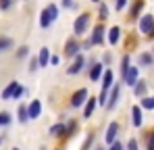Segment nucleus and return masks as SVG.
Returning a JSON list of instances; mask_svg holds the SVG:
<instances>
[{"instance_id": "nucleus-14", "label": "nucleus", "mask_w": 154, "mask_h": 150, "mask_svg": "<svg viewBox=\"0 0 154 150\" xmlns=\"http://www.w3.org/2000/svg\"><path fill=\"white\" fill-rule=\"evenodd\" d=\"M131 121H133L135 127H140V125H142V111H140L137 106H133V108H131Z\"/></svg>"}, {"instance_id": "nucleus-10", "label": "nucleus", "mask_w": 154, "mask_h": 150, "mask_svg": "<svg viewBox=\"0 0 154 150\" xmlns=\"http://www.w3.org/2000/svg\"><path fill=\"white\" fill-rule=\"evenodd\" d=\"M119 96H121V88L115 86V88L110 90V98H108V102H106V108H115V104H117Z\"/></svg>"}, {"instance_id": "nucleus-28", "label": "nucleus", "mask_w": 154, "mask_h": 150, "mask_svg": "<svg viewBox=\"0 0 154 150\" xmlns=\"http://www.w3.org/2000/svg\"><path fill=\"white\" fill-rule=\"evenodd\" d=\"M125 4H127V0H115V6H117V11H123V8H125Z\"/></svg>"}, {"instance_id": "nucleus-4", "label": "nucleus", "mask_w": 154, "mask_h": 150, "mask_svg": "<svg viewBox=\"0 0 154 150\" xmlns=\"http://www.w3.org/2000/svg\"><path fill=\"white\" fill-rule=\"evenodd\" d=\"M85 100H88V90L81 88V90H77L75 94L71 96V106H81Z\"/></svg>"}, {"instance_id": "nucleus-9", "label": "nucleus", "mask_w": 154, "mask_h": 150, "mask_svg": "<svg viewBox=\"0 0 154 150\" xmlns=\"http://www.w3.org/2000/svg\"><path fill=\"white\" fill-rule=\"evenodd\" d=\"M27 108H29V119H35V117H40V113H42V102H40V100H31V104H29Z\"/></svg>"}, {"instance_id": "nucleus-2", "label": "nucleus", "mask_w": 154, "mask_h": 150, "mask_svg": "<svg viewBox=\"0 0 154 150\" xmlns=\"http://www.w3.org/2000/svg\"><path fill=\"white\" fill-rule=\"evenodd\" d=\"M88 25H90V15H88V13L79 15V17L75 19V25H73L75 36H83V33H85V29H88Z\"/></svg>"}, {"instance_id": "nucleus-35", "label": "nucleus", "mask_w": 154, "mask_h": 150, "mask_svg": "<svg viewBox=\"0 0 154 150\" xmlns=\"http://www.w3.org/2000/svg\"><path fill=\"white\" fill-rule=\"evenodd\" d=\"M110 150H123V146H121V142H115V144L110 146Z\"/></svg>"}, {"instance_id": "nucleus-26", "label": "nucleus", "mask_w": 154, "mask_h": 150, "mask_svg": "<svg viewBox=\"0 0 154 150\" xmlns=\"http://www.w3.org/2000/svg\"><path fill=\"white\" fill-rule=\"evenodd\" d=\"M142 106L144 108H154V98H144L142 100Z\"/></svg>"}, {"instance_id": "nucleus-25", "label": "nucleus", "mask_w": 154, "mask_h": 150, "mask_svg": "<svg viewBox=\"0 0 154 150\" xmlns=\"http://www.w3.org/2000/svg\"><path fill=\"white\" fill-rule=\"evenodd\" d=\"M11 123V115L8 113H0V125H8Z\"/></svg>"}, {"instance_id": "nucleus-1", "label": "nucleus", "mask_w": 154, "mask_h": 150, "mask_svg": "<svg viewBox=\"0 0 154 150\" xmlns=\"http://www.w3.org/2000/svg\"><path fill=\"white\" fill-rule=\"evenodd\" d=\"M58 17V6L56 4H48L44 11H42V15H40V25L42 27H50V23Z\"/></svg>"}, {"instance_id": "nucleus-6", "label": "nucleus", "mask_w": 154, "mask_h": 150, "mask_svg": "<svg viewBox=\"0 0 154 150\" xmlns=\"http://www.w3.org/2000/svg\"><path fill=\"white\" fill-rule=\"evenodd\" d=\"M83 65H85V56H83V54H77V56H75V63L69 67V73H71V75L79 73V71L83 69Z\"/></svg>"}, {"instance_id": "nucleus-20", "label": "nucleus", "mask_w": 154, "mask_h": 150, "mask_svg": "<svg viewBox=\"0 0 154 150\" xmlns=\"http://www.w3.org/2000/svg\"><path fill=\"white\" fill-rule=\"evenodd\" d=\"M133 92H135V96H144L146 94V81H137L133 86Z\"/></svg>"}, {"instance_id": "nucleus-27", "label": "nucleus", "mask_w": 154, "mask_h": 150, "mask_svg": "<svg viewBox=\"0 0 154 150\" xmlns=\"http://www.w3.org/2000/svg\"><path fill=\"white\" fill-rule=\"evenodd\" d=\"M146 148L148 150H154V133L148 136V142H146Z\"/></svg>"}, {"instance_id": "nucleus-15", "label": "nucleus", "mask_w": 154, "mask_h": 150, "mask_svg": "<svg viewBox=\"0 0 154 150\" xmlns=\"http://www.w3.org/2000/svg\"><path fill=\"white\" fill-rule=\"evenodd\" d=\"M94 108H96V98H88V104H85V111H83V117H85V119H88V117H92Z\"/></svg>"}, {"instance_id": "nucleus-3", "label": "nucleus", "mask_w": 154, "mask_h": 150, "mask_svg": "<svg viewBox=\"0 0 154 150\" xmlns=\"http://www.w3.org/2000/svg\"><path fill=\"white\" fill-rule=\"evenodd\" d=\"M154 27V15H144L142 21H140V31L142 33H150Z\"/></svg>"}, {"instance_id": "nucleus-42", "label": "nucleus", "mask_w": 154, "mask_h": 150, "mask_svg": "<svg viewBox=\"0 0 154 150\" xmlns=\"http://www.w3.org/2000/svg\"><path fill=\"white\" fill-rule=\"evenodd\" d=\"M13 150H19V148H13Z\"/></svg>"}, {"instance_id": "nucleus-29", "label": "nucleus", "mask_w": 154, "mask_h": 150, "mask_svg": "<svg viewBox=\"0 0 154 150\" xmlns=\"http://www.w3.org/2000/svg\"><path fill=\"white\" fill-rule=\"evenodd\" d=\"M100 17H102V19L108 17V8H106V4H100Z\"/></svg>"}, {"instance_id": "nucleus-16", "label": "nucleus", "mask_w": 154, "mask_h": 150, "mask_svg": "<svg viewBox=\"0 0 154 150\" xmlns=\"http://www.w3.org/2000/svg\"><path fill=\"white\" fill-rule=\"evenodd\" d=\"M100 75H102V65L98 63V65H94V67H92V71H90V79H92V81H98V79H100Z\"/></svg>"}, {"instance_id": "nucleus-22", "label": "nucleus", "mask_w": 154, "mask_h": 150, "mask_svg": "<svg viewBox=\"0 0 154 150\" xmlns=\"http://www.w3.org/2000/svg\"><path fill=\"white\" fill-rule=\"evenodd\" d=\"M140 63H142L144 67H148V65H152V63H154L152 54H148V52H144V54H140Z\"/></svg>"}, {"instance_id": "nucleus-17", "label": "nucleus", "mask_w": 154, "mask_h": 150, "mask_svg": "<svg viewBox=\"0 0 154 150\" xmlns=\"http://www.w3.org/2000/svg\"><path fill=\"white\" fill-rule=\"evenodd\" d=\"M119 38H121V29H119V27H112V29H110V33H108V42L115 46V44L119 42Z\"/></svg>"}, {"instance_id": "nucleus-8", "label": "nucleus", "mask_w": 154, "mask_h": 150, "mask_svg": "<svg viewBox=\"0 0 154 150\" xmlns=\"http://www.w3.org/2000/svg\"><path fill=\"white\" fill-rule=\"evenodd\" d=\"M65 54H67V56H77V54H79V44L75 42V38L65 44Z\"/></svg>"}, {"instance_id": "nucleus-39", "label": "nucleus", "mask_w": 154, "mask_h": 150, "mask_svg": "<svg viewBox=\"0 0 154 150\" xmlns=\"http://www.w3.org/2000/svg\"><path fill=\"white\" fill-rule=\"evenodd\" d=\"M92 2H100V0H92Z\"/></svg>"}, {"instance_id": "nucleus-38", "label": "nucleus", "mask_w": 154, "mask_h": 150, "mask_svg": "<svg viewBox=\"0 0 154 150\" xmlns=\"http://www.w3.org/2000/svg\"><path fill=\"white\" fill-rule=\"evenodd\" d=\"M150 36H152V38H154V27H152V31H150Z\"/></svg>"}, {"instance_id": "nucleus-18", "label": "nucleus", "mask_w": 154, "mask_h": 150, "mask_svg": "<svg viewBox=\"0 0 154 150\" xmlns=\"http://www.w3.org/2000/svg\"><path fill=\"white\" fill-rule=\"evenodd\" d=\"M112 71H104V77H102V90H108L112 86Z\"/></svg>"}, {"instance_id": "nucleus-34", "label": "nucleus", "mask_w": 154, "mask_h": 150, "mask_svg": "<svg viewBox=\"0 0 154 150\" xmlns=\"http://www.w3.org/2000/svg\"><path fill=\"white\" fill-rule=\"evenodd\" d=\"M13 0H0V8H8Z\"/></svg>"}, {"instance_id": "nucleus-21", "label": "nucleus", "mask_w": 154, "mask_h": 150, "mask_svg": "<svg viewBox=\"0 0 154 150\" xmlns=\"http://www.w3.org/2000/svg\"><path fill=\"white\" fill-rule=\"evenodd\" d=\"M27 119H29V108L21 104V106H19V121H21V123H25Z\"/></svg>"}, {"instance_id": "nucleus-32", "label": "nucleus", "mask_w": 154, "mask_h": 150, "mask_svg": "<svg viewBox=\"0 0 154 150\" xmlns=\"http://www.w3.org/2000/svg\"><path fill=\"white\" fill-rule=\"evenodd\" d=\"M38 67H40V63H38L35 58H31V63H29V69H31V71H35Z\"/></svg>"}, {"instance_id": "nucleus-11", "label": "nucleus", "mask_w": 154, "mask_h": 150, "mask_svg": "<svg viewBox=\"0 0 154 150\" xmlns=\"http://www.w3.org/2000/svg\"><path fill=\"white\" fill-rule=\"evenodd\" d=\"M102 38H104V27H102V25H98V27L94 29V33H92L90 42H92V44H102Z\"/></svg>"}, {"instance_id": "nucleus-7", "label": "nucleus", "mask_w": 154, "mask_h": 150, "mask_svg": "<svg viewBox=\"0 0 154 150\" xmlns=\"http://www.w3.org/2000/svg\"><path fill=\"white\" fill-rule=\"evenodd\" d=\"M17 90H19V83H17V81H11V83H8V86H6V88L2 90V100H8V98H13Z\"/></svg>"}, {"instance_id": "nucleus-23", "label": "nucleus", "mask_w": 154, "mask_h": 150, "mask_svg": "<svg viewBox=\"0 0 154 150\" xmlns=\"http://www.w3.org/2000/svg\"><path fill=\"white\" fill-rule=\"evenodd\" d=\"M11 46H13V40H11V38H0V52L8 50Z\"/></svg>"}, {"instance_id": "nucleus-36", "label": "nucleus", "mask_w": 154, "mask_h": 150, "mask_svg": "<svg viewBox=\"0 0 154 150\" xmlns=\"http://www.w3.org/2000/svg\"><path fill=\"white\" fill-rule=\"evenodd\" d=\"M23 92H25V90H23V88H21V86H19V90H17V92H15V96H13V98H21V94H23Z\"/></svg>"}, {"instance_id": "nucleus-40", "label": "nucleus", "mask_w": 154, "mask_h": 150, "mask_svg": "<svg viewBox=\"0 0 154 150\" xmlns=\"http://www.w3.org/2000/svg\"><path fill=\"white\" fill-rule=\"evenodd\" d=\"M96 150H104V148H96Z\"/></svg>"}, {"instance_id": "nucleus-24", "label": "nucleus", "mask_w": 154, "mask_h": 150, "mask_svg": "<svg viewBox=\"0 0 154 150\" xmlns=\"http://www.w3.org/2000/svg\"><path fill=\"white\" fill-rule=\"evenodd\" d=\"M142 6H144V2H142V0H137V2H135V4H133V8H131V15H133V17H135V15H137V13H140V11H142Z\"/></svg>"}, {"instance_id": "nucleus-41", "label": "nucleus", "mask_w": 154, "mask_h": 150, "mask_svg": "<svg viewBox=\"0 0 154 150\" xmlns=\"http://www.w3.org/2000/svg\"><path fill=\"white\" fill-rule=\"evenodd\" d=\"M0 144H2V138H0Z\"/></svg>"}, {"instance_id": "nucleus-31", "label": "nucleus", "mask_w": 154, "mask_h": 150, "mask_svg": "<svg viewBox=\"0 0 154 150\" xmlns=\"http://www.w3.org/2000/svg\"><path fill=\"white\" fill-rule=\"evenodd\" d=\"M98 102H100V104H106V90H102V92H100V96H98Z\"/></svg>"}, {"instance_id": "nucleus-19", "label": "nucleus", "mask_w": 154, "mask_h": 150, "mask_svg": "<svg viewBox=\"0 0 154 150\" xmlns=\"http://www.w3.org/2000/svg\"><path fill=\"white\" fill-rule=\"evenodd\" d=\"M65 131H67V125H63V123H56V125H52V127H50L52 136H63Z\"/></svg>"}, {"instance_id": "nucleus-13", "label": "nucleus", "mask_w": 154, "mask_h": 150, "mask_svg": "<svg viewBox=\"0 0 154 150\" xmlns=\"http://www.w3.org/2000/svg\"><path fill=\"white\" fill-rule=\"evenodd\" d=\"M48 61H50V52H48V48H42V50H40V56H38L40 67H46V65H48Z\"/></svg>"}, {"instance_id": "nucleus-5", "label": "nucleus", "mask_w": 154, "mask_h": 150, "mask_svg": "<svg viewBox=\"0 0 154 150\" xmlns=\"http://www.w3.org/2000/svg\"><path fill=\"white\" fill-rule=\"evenodd\" d=\"M117 131H119V123L112 121V123L108 125V129H106V142L108 144H115L117 142Z\"/></svg>"}, {"instance_id": "nucleus-30", "label": "nucleus", "mask_w": 154, "mask_h": 150, "mask_svg": "<svg viewBox=\"0 0 154 150\" xmlns=\"http://www.w3.org/2000/svg\"><path fill=\"white\" fill-rule=\"evenodd\" d=\"M27 46H23V48H19V52H17V56H19V58H23V56H27Z\"/></svg>"}, {"instance_id": "nucleus-12", "label": "nucleus", "mask_w": 154, "mask_h": 150, "mask_svg": "<svg viewBox=\"0 0 154 150\" xmlns=\"http://www.w3.org/2000/svg\"><path fill=\"white\" fill-rule=\"evenodd\" d=\"M125 81H127L129 86H135L137 83V67H129L127 75H125Z\"/></svg>"}, {"instance_id": "nucleus-33", "label": "nucleus", "mask_w": 154, "mask_h": 150, "mask_svg": "<svg viewBox=\"0 0 154 150\" xmlns=\"http://www.w3.org/2000/svg\"><path fill=\"white\" fill-rule=\"evenodd\" d=\"M127 150H137V142H135V140H129Z\"/></svg>"}, {"instance_id": "nucleus-37", "label": "nucleus", "mask_w": 154, "mask_h": 150, "mask_svg": "<svg viewBox=\"0 0 154 150\" xmlns=\"http://www.w3.org/2000/svg\"><path fill=\"white\" fill-rule=\"evenodd\" d=\"M90 144H92V136H90V138H88V142L83 144V150H88V148H90Z\"/></svg>"}]
</instances>
